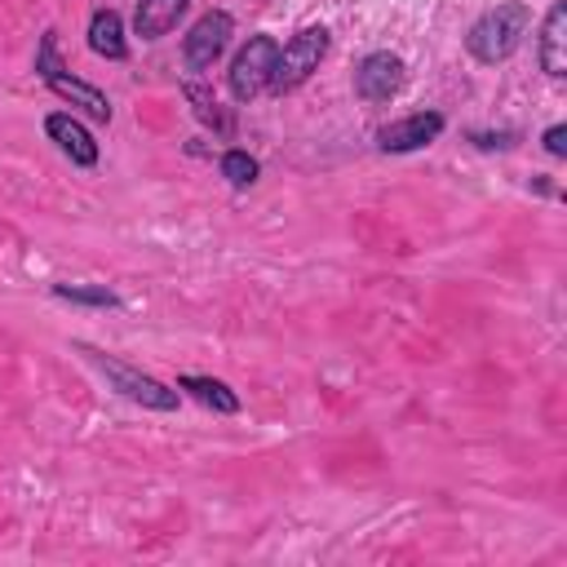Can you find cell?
<instances>
[{
	"label": "cell",
	"mask_w": 567,
	"mask_h": 567,
	"mask_svg": "<svg viewBox=\"0 0 567 567\" xmlns=\"http://www.w3.org/2000/svg\"><path fill=\"white\" fill-rule=\"evenodd\" d=\"M527 27H532V9H527L523 0H505V4L487 9V13L470 27L465 49H470L483 66H496V62H505V58L523 44Z\"/></svg>",
	"instance_id": "obj_1"
},
{
	"label": "cell",
	"mask_w": 567,
	"mask_h": 567,
	"mask_svg": "<svg viewBox=\"0 0 567 567\" xmlns=\"http://www.w3.org/2000/svg\"><path fill=\"white\" fill-rule=\"evenodd\" d=\"M35 75H40L62 102L80 106L93 124H111V102H106V93L93 89L89 80L71 75V71L58 62V31H44V35H40V49H35Z\"/></svg>",
	"instance_id": "obj_2"
},
{
	"label": "cell",
	"mask_w": 567,
	"mask_h": 567,
	"mask_svg": "<svg viewBox=\"0 0 567 567\" xmlns=\"http://www.w3.org/2000/svg\"><path fill=\"white\" fill-rule=\"evenodd\" d=\"M323 53H328V27H301L288 44H279L275 75H270V89L266 93H292V89H301L319 71Z\"/></svg>",
	"instance_id": "obj_3"
},
{
	"label": "cell",
	"mask_w": 567,
	"mask_h": 567,
	"mask_svg": "<svg viewBox=\"0 0 567 567\" xmlns=\"http://www.w3.org/2000/svg\"><path fill=\"white\" fill-rule=\"evenodd\" d=\"M75 350H84L89 363H97L102 377H106L124 399H133V403H142V408H155V412H173V408H177V390H168L164 381H155V377H146V372H137V368H128V363H120V359H111V354L84 346V341H80Z\"/></svg>",
	"instance_id": "obj_4"
},
{
	"label": "cell",
	"mask_w": 567,
	"mask_h": 567,
	"mask_svg": "<svg viewBox=\"0 0 567 567\" xmlns=\"http://www.w3.org/2000/svg\"><path fill=\"white\" fill-rule=\"evenodd\" d=\"M275 58H279V44H275L270 35H252V40L235 53V62H230V75H226L230 97H235V102H252V97H261V93L270 89Z\"/></svg>",
	"instance_id": "obj_5"
},
{
	"label": "cell",
	"mask_w": 567,
	"mask_h": 567,
	"mask_svg": "<svg viewBox=\"0 0 567 567\" xmlns=\"http://www.w3.org/2000/svg\"><path fill=\"white\" fill-rule=\"evenodd\" d=\"M230 31H235V18H230L226 9H208V13L186 31V40H182V58H186V66H190V71H208V66L226 53Z\"/></svg>",
	"instance_id": "obj_6"
},
{
	"label": "cell",
	"mask_w": 567,
	"mask_h": 567,
	"mask_svg": "<svg viewBox=\"0 0 567 567\" xmlns=\"http://www.w3.org/2000/svg\"><path fill=\"white\" fill-rule=\"evenodd\" d=\"M399 89H403V58L399 53L377 49L354 66V93L363 102H390Z\"/></svg>",
	"instance_id": "obj_7"
},
{
	"label": "cell",
	"mask_w": 567,
	"mask_h": 567,
	"mask_svg": "<svg viewBox=\"0 0 567 567\" xmlns=\"http://www.w3.org/2000/svg\"><path fill=\"white\" fill-rule=\"evenodd\" d=\"M439 133H443V115H439V111H416V115H403V120L385 124V128L377 133V146L390 151V155H403V151L430 146Z\"/></svg>",
	"instance_id": "obj_8"
},
{
	"label": "cell",
	"mask_w": 567,
	"mask_h": 567,
	"mask_svg": "<svg viewBox=\"0 0 567 567\" xmlns=\"http://www.w3.org/2000/svg\"><path fill=\"white\" fill-rule=\"evenodd\" d=\"M44 133L62 146V155H71V164H80V168H93V164H97V142H93V133H89L75 115L53 111V115L44 120Z\"/></svg>",
	"instance_id": "obj_9"
},
{
	"label": "cell",
	"mask_w": 567,
	"mask_h": 567,
	"mask_svg": "<svg viewBox=\"0 0 567 567\" xmlns=\"http://www.w3.org/2000/svg\"><path fill=\"white\" fill-rule=\"evenodd\" d=\"M545 75H567V4L558 0L540 22V49H536Z\"/></svg>",
	"instance_id": "obj_10"
},
{
	"label": "cell",
	"mask_w": 567,
	"mask_h": 567,
	"mask_svg": "<svg viewBox=\"0 0 567 567\" xmlns=\"http://www.w3.org/2000/svg\"><path fill=\"white\" fill-rule=\"evenodd\" d=\"M186 9H190V0H137L133 31H137L142 40H159V35H168V31L182 22Z\"/></svg>",
	"instance_id": "obj_11"
},
{
	"label": "cell",
	"mask_w": 567,
	"mask_h": 567,
	"mask_svg": "<svg viewBox=\"0 0 567 567\" xmlns=\"http://www.w3.org/2000/svg\"><path fill=\"white\" fill-rule=\"evenodd\" d=\"M89 49H93L97 58H111V62L128 58V44H124V18H120L115 9H97V13L89 18Z\"/></svg>",
	"instance_id": "obj_12"
},
{
	"label": "cell",
	"mask_w": 567,
	"mask_h": 567,
	"mask_svg": "<svg viewBox=\"0 0 567 567\" xmlns=\"http://www.w3.org/2000/svg\"><path fill=\"white\" fill-rule=\"evenodd\" d=\"M177 390H186V394H195L204 408H213V412H239V394L226 385V381H217V377H177Z\"/></svg>",
	"instance_id": "obj_13"
},
{
	"label": "cell",
	"mask_w": 567,
	"mask_h": 567,
	"mask_svg": "<svg viewBox=\"0 0 567 567\" xmlns=\"http://www.w3.org/2000/svg\"><path fill=\"white\" fill-rule=\"evenodd\" d=\"M182 93H186V102L195 106V115H199L204 124H213V128H217L221 137H230V115H226V111L217 106V97H213V93H208L204 84H195V80H186V84H182Z\"/></svg>",
	"instance_id": "obj_14"
},
{
	"label": "cell",
	"mask_w": 567,
	"mask_h": 567,
	"mask_svg": "<svg viewBox=\"0 0 567 567\" xmlns=\"http://www.w3.org/2000/svg\"><path fill=\"white\" fill-rule=\"evenodd\" d=\"M221 177L244 190V186L257 182V159H252L248 151H226V155H221Z\"/></svg>",
	"instance_id": "obj_15"
},
{
	"label": "cell",
	"mask_w": 567,
	"mask_h": 567,
	"mask_svg": "<svg viewBox=\"0 0 567 567\" xmlns=\"http://www.w3.org/2000/svg\"><path fill=\"white\" fill-rule=\"evenodd\" d=\"M53 297L62 301H80V306H115L111 288H80V284H53Z\"/></svg>",
	"instance_id": "obj_16"
},
{
	"label": "cell",
	"mask_w": 567,
	"mask_h": 567,
	"mask_svg": "<svg viewBox=\"0 0 567 567\" xmlns=\"http://www.w3.org/2000/svg\"><path fill=\"white\" fill-rule=\"evenodd\" d=\"M545 151H549L554 159H563V155H567V128H563V124L545 128Z\"/></svg>",
	"instance_id": "obj_17"
}]
</instances>
